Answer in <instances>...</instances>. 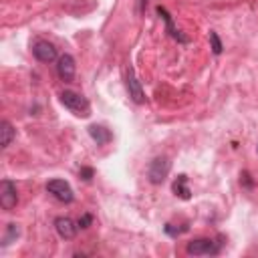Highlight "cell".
Masks as SVG:
<instances>
[{"mask_svg": "<svg viewBox=\"0 0 258 258\" xmlns=\"http://www.w3.org/2000/svg\"><path fill=\"white\" fill-rule=\"evenodd\" d=\"M169 169H171V161L165 157V155H157L151 159L149 167H147V179L153 183V185H159L165 181V177L169 175Z\"/></svg>", "mask_w": 258, "mask_h": 258, "instance_id": "2", "label": "cell"}, {"mask_svg": "<svg viewBox=\"0 0 258 258\" xmlns=\"http://www.w3.org/2000/svg\"><path fill=\"white\" fill-rule=\"evenodd\" d=\"M12 139H14V127H12L6 119L0 121V147L6 149V147L12 143Z\"/></svg>", "mask_w": 258, "mask_h": 258, "instance_id": "11", "label": "cell"}, {"mask_svg": "<svg viewBox=\"0 0 258 258\" xmlns=\"http://www.w3.org/2000/svg\"><path fill=\"white\" fill-rule=\"evenodd\" d=\"M125 87H127V91H129V97H131L137 105L145 103V93H143V87H141L139 79L135 77L133 67H125Z\"/></svg>", "mask_w": 258, "mask_h": 258, "instance_id": "3", "label": "cell"}, {"mask_svg": "<svg viewBox=\"0 0 258 258\" xmlns=\"http://www.w3.org/2000/svg\"><path fill=\"white\" fill-rule=\"evenodd\" d=\"M256 151H258V149H256Z\"/></svg>", "mask_w": 258, "mask_h": 258, "instance_id": "19", "label": "cell"}, {"mask_svg": "<svg viewBox=\"0 0 258 258\" xmlns=\"http://www.w3.org/2000/svg\"><path fill=\"white\" fill-rule=\"evenodd\" d=\"M81 177L89 181V179L93 177V169H91V167H83V169H81Z\"/></svg>", "mask_w": 258, "mask_h": 258, "instance_id": "17", "label": "cell"}, {"mask_svg": "<svg viewBox=\"0 0 258 258\" xmlns=\"http://www.w3.org/2000/svg\"><path fill=\"white\" fill-rule=\"evenodd\" d=\"M32 54L40 60V62H52L56 58V48L54 44H50L48 40H36L32 44Z\"/></svg>", "mask_w": 258, "mask_h": 258, "instance_id": "7", "label": "cell"}, {"mask_svg": "<svg viewBox=\"0 0 258 258\" xmlns=\"http://www.w3.org/2000/svg\"><path fill=\"white\" fill-rule=\"evenodd\" d=\"M145 6H147V0H139V12H143Z\"/></svg>", "mask_w": 258, "mask_h": 258, "instance_id": "18", "label": "cell"}, {"mask_svg": "<svg viewBox=\"0 0 258 258\" xmlns=\"http://www.w3.org/2000/svg\"><path fill=\"white\" fill-rule=\"evenodd\" d=\"M157 14H161V18L165 20V26H167V32L173 36V38H177V40H181V42H185L187 38L185 36H181L179 34V30L173 26V20H171V16H169V12L165 10V8H161V6H157Z\"/></svg>", "mask_w": 258, "mask_h": 258, "instance_id": "12", "label": "cell"}, {"mask_svg": "<svg viewBox=\"0 0 258 258\" xmlns=\"http://www.w3.org/2000/svg\"><path fill=\"white\" fill-rule=\"evenodd\" d=\"M16 236V224H8V234L4 236V240H2V244L6 246V244H10V238H14Z\"/></svg>", "mask_w": 258, "mask_h": 258, "instance_id": "15", "label": "cell"}, {"mask_svg": "<svg viewBox=\"0 0 258 258\" xmlns=\"http://www.w3.org/2000/svg\"><path fill=\"white\" fill-rule=\"evenodd\" d=\"M46 191L48 194H52L58 202H64V204H69V202H73V187L64 181V179H50L48 183H46Z\"/></svg>", "mask_w": 258, "mask_h": 258, "instance_id": "5", "label": "cell"}, {"mask_svg": "<svg viewBox=\"0 0 258 258\" xmlns=\"http://www.w3.org/2000/svg\"><path fill=\"white\" fill-rule=\"evenodd\" d=\"M91 222H93V216H89V214H85V216H83V218L79 220V226H81V228H87V226H89Z\"/></svg>", "mask_w": 258, "mask_h": 258, "instance_id": "16", "label": "cell"}, {"mask_svg": "<svg viewBox=\"0 0 258 258\" xmlns=\"http://www.w3.org/2000/svg\"><path fill=\"white\" fill-rule=\"evenodd\" d=\"M173 191H175V196H179V198H183V200L189 198V187H187V177H185V175H179V177L173 181Z\"/></svg>", "mask_w": 258, "mask_h": 258, "instance_id": "13", "label": "cell"}, {"mask_svg": "<svg viewBox=\"0 0 258 258\" xmlns=\"http://www.w3.org/2000/svg\"><path fill=\"white\" fill-rule=\"evenodd\" d=\"M89 135L97 141V145H105V143L111 141V131L107 127H103V125H91L89 127Z\"/></svg>", "mask_w": 258, "mask_h": 258, "instance_id": "10", "label": "cell"}, {"mask_svg": "<svg viewBox=\"0 0 258 258\" xmlns=\"http://www.w3.org/2000/svg\"><path fill=\"white\" fill-rule=\"evenodd\" d=\"M54 228H56V232H58L60 238L71 240V238H75L79 226H75V222L71 218H56L54 220Z\"/></svg>", "mask_w": 258, "mask_h": 258, "instance_id": "9", "label": "cell"}, {"mask_svg": "<svg viewBox=\"0 0 258 258\" xmlns=\"http://www.w3.org/2000/svg\"><path fill=\"white\" fill-rule=\"evenodd\" d=\"M210 42H212V50H214L216 54H220V52H222V42H220V38H218L216 32H210Z\"/></svg>", "mask_w": 258, "mask_h": 258, "instance_id": "14", "label": "cell"}, {"mask_svg": "<svg viewBox=\"0 0 258 258\" xmlns=\"http://www.w3.org/2000/svg\"><path fill=\"white\" fill-rule=\"evenodd\" d=\"M56 71H58V77L64 81V83H71L75 79V73H77V64H75V58L71 54H62L58 58V64H56Z\"/></svg>", "mask_w": 258, "mask_h": 258, "instance_id": "8", "label": "cell"}, {"mask_svg": "<svg viewBox=\"0 0 258 258\" xmlns=\"http://www.w3.org/2000/svg\"><path fill=\"white\" fill-rule=\"evenodd\" d=\"M218 250L220 248L210 238H198V240L187 242V246H185V252L194 254V256H210V254H218Z\"/></svg>", "mask_w": 258, "mask_h": 258, "instance_id": "4", "label": "cell"}, {"mask_svg": "<svg viewBox=\"0 0 258 258\" xmlns=\"http://www.w3.org/2000/svg\"><path fill=\"white\" fill-rule=\"evenodd\" d=\"M18 202V194H16V185L10 179H2L0 181V206L4 210H12Z\"/></svg>", "mask_w": 258, "mask_h": 258, "instance_id": "6", "label": "cell"}, {"mask_svg": "<svg viewBox=\"0 0 258 258\" xmlns=\"http://www.w3.org/2000/svg\"><path fill=\"white\" fill-rule=\"evenodd\" d=\"M60 103L73 111L77 117H89L91 115V105L87 101V97H83L81 93H75V91H62L60 93Z\"/></svg>", "mask_w": 258, "mask_h": 258, "instance_id": "1", "label": "cell"}]
</instances>
